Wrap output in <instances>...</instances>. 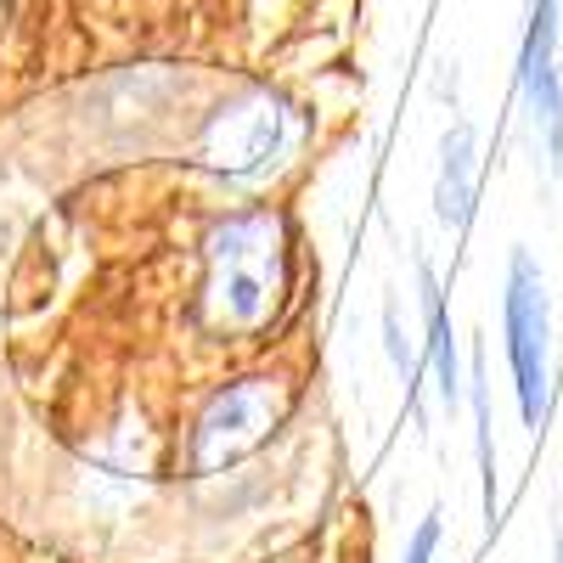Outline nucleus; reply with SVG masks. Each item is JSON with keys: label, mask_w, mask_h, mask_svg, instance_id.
Instances as JSON below:
<instances>
[{"label": "nucleus", "mask_w": 563, "mask_h": 563, "mask_svg": "<svg viewBox=\"0 0 563 563\" xmlns=\"http://www.w3.org/2000/svg\"><path fill=\"white\" fill-rule=\"evenodd\" d=\"M501 333H507L512 389H519V417L525 429H541L552 411V305H547V276L525 249H512L507 260Z\"/></svg>", "instance_id": "f257e3e1"}, {"label": "nucleus", "mask_w": 563, "mask_h": 563, "mask_svg": "<svg viewBox=\"0 0 563 563\" xmlns=\"http://www.w3.org/2000/svg\"><path fill=\"white\" fill-rule=\"evenodd\" d=\"M282 294V249L265 214H243L209 238V305L225 327H254Z\"/></svg>", "instance_id": "f03ea898"}, {"label": "nucleus", "mask_w": 563, "mask_h": 563, "mask_svg": "<svg viewBox=\"0 0 563 563\" xmlns=\"http://www.w3.org/2000/svg\"><path fill=\"white\" fill-rule=\"evenodd\" d=\"M558 7L563 0H530L525 45H519V102L530 113L536 147L547 169H563V74H558Z\"/></svg>", "instance_id": "7ed1b4c3"}, {"label": "nucleus", "mask_w": 563, "mask_h": 563, "mask_svg": "<svg viewBox=\"0 0 563 563\" xmlns=\"http://www.w3.org/2000/svg\"><path fill=\"white\" fill-rule=\"evenodd\" d=\"M474 198H479V130L456 119L440 135V180H434V214L451 231L474 225Z\"/></svg>", "instance_id": "20e7f679"}, {"label": "nucleus", "mask_w": 563, "mask_h": 563, "mask_svg": "<svg viewBox=\"0 0 563 563\" xmlns=\"http://www.w3.org/2000/svg\"><path fill=\"white\" fill-rule=\"evenodd\" d=\"M260 422H265V389L260 384H238L231 395H220L203 411L198 434H192V462L198 467H214L220 456H238L243 445L260 440Z\"/></svg>", "instance_id": "39448f33"}, {"label": "nucleus", "mask_w": 563, "mask_h": 563, "mask_svg": "<svg viewBox=\"0 0 563 563\" xmlns=\"http://www.w3.org/2000/svg\"><path fill=\"white\" fill-rule=\"evenodd\" d=\"M417 299H422V361L434 372L440 400L456 411L467 384H462V355H456V333H451V310H445V288L429 260H417Z\"/></svg>", "instance_id": "423d86ee"}, {"label": "nucleus", "mask_w": 563, "mask_h": 563, "mask_svg": "<svg viewBox=\"0 0 563 563\" xmlns=\"http://www.w3.org/2000/svg\"><path fill=\"white\" fill-rule=\"evenodd\" d=\"M467 406H474V451H479V479H485V519L496 525V445H490V389H485V355H474V372H467Z\"/></svg>", "instance_id": "0eeeda50"}, {"label": "nucleus", "mask_w": 563, "mask_h": 563, "mask_svg": "<svg viewBox=\"0 0 563 563\" xmlns=\"http://www.w3.org/2000/svg\"><path fill=\"white\" fill-rule=\"evenodd\" d=\"M384 350H389V361L400 366V378H406V406H411V417H422V406H417V378H422V355H411L406 350V333H400V316L395 310H384Z\"/></svg>", "instance_id": "6e6552de"}, {"label": "nucleus", "mask_w": 563, "mask_h": 563, "mask_svg": "<svg viewBox=\"0 0 563 563\" xmlns=\"http://www.w3.org/2000/svg\"><path fill=\"white\" fill-rule=\"evenodd\" d=\"M434 552H440V512H429L417 530H411V541H406V558L400 563H434Z\"/></svg>", "instance_id": "1a4fd4ad"}, {"label": "nucleus", "mask_w": 563, "mask_h": 563, "mask_svg": "<svg viewBox=\"0 0 563 563\" xmlns=\"http://www.w3.org/2000/svg\"><path fill=\"white\" fill-rule=\"evenodd\" d=\"M552 563H563V536H558V541H552Z\"/></svg>", "instance_id": "9d476101"}]
</instances>
